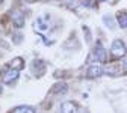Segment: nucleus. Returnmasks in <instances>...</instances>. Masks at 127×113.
Returning a JSON list of instances; mask_svg holds the SVG:
<instances>
[{"label": "nucleus", "instance_id": "obj_16", "mask_svg": "<svg viewBox=\"0 0 127 113\" xmlns=\"http://www.w3.org/2000/svg\"><path fill=\"white\" fill-rule=\"evenodd\" d=\"M83 32L86 33V42H91V33H89V29H88V26H83Z\"/></svg>", "mask_w": 127, "mask_h": 113}, {"label": "nucleus", "instance_id": "obj_12", "mask_svg": "<svg viewBox=\"0 0 127 113\" xmlns=\"http://www.w3.org/2000/svg\"><path fill=\"white\" fill-rule=\"evenodd\" d=\"M23 67H24V60L21 59V57H15L12 62H11V68L12 69H23Z\"/></svg>", "mask_w": 127, "mask_h": 113}, {"label": "nucleus", "instance_id": "obj_11", "mask_svg": "<svg viewBox=\"0 0 127 113\" xmlns=\"http://www.w3.org/2000/svg\"><path fill=\"white\" fill-rule=\"evenodd\" d=\"M11 113H35V109L30 106H18L15 107Z\"/></svg>", "mask_w": 127, "mask_h": 113}, {"label": "nucleus", "instance_id": "obj_7", "mask_svg": "<svg viewBox=\"0 0 127 113\" xmlns=\"http://www.w3.org/2000/svg\"><path fill=\"white\" fill-rule=\"evenodd\" d=\"M94 56H95V59H97L98 62H106L107 60V51L104 50L100 44L94 48Z\"/></svg>", "mask_w": 127, "mask_h": 113}, {"label": "nucleus", "instance_id": "obj_10", "mask_svg": "<svg viewBox=\"0 0 127 113\" xmlns=\"http://www.w3.org/2000/svg\"><path fill=\"white\" fill-rule=\"evenodd\" d=\"M121 71H123V69H121V65H109V67L104 68V72H106L107 75H112V77L120 75Z\"/></svg>", "mask_w": 127, "mask_h": 113}, {"label": "nucleus", "instance_id": "obj_6", "mask_svg": "<svg viewBox=\"0 0 127 113\" xmlns=\"http://www.w3.org/2000/svg\"><path fill=\"white\" fill-rule=\"evenodd\" d=\"M30 65H32V72L35 75H41L44 72V69H45V63L42 60H39V59H33Z\"/></svg>", "mask_w": 127, "mask_h": 113}, {"label": "nucleus", "instance_id": "obj_18", "mask_svg": "<svg viewBox=\"0 0 127 113\" xmlns=\"http://www.w3.org/2000/svg\"><path fill=\"white\" fill-rule=\"evenodd\" d=\"M0 93H2V85H0Z\"/></svg>", "mask_w": 127, "mask_h": 113}, {"label": "nucleus", "instance_id": "obj_19", "mask_svg": "<svg viewBox=\"0 0 127 113\" xmlns=\"http://www.w3.org/2000/svg\"><path fill=\"white\" fill-rule=\"evenodd\" d=\"M27 2H33V0H27Z\"/></svg>", "mask_w": 127, "mask_h": 113}, {"label": "nucleus", "instance_id": "obj_8", "mask_svg": "<svg viewBox=\"0 0 127 113\" xmlns=\"http://www.w3.org/2000/svg\"><path fill=\"white\" fill-rule=\"evenodd\" d=\"M61 110L62 113H77V107L73 101H65V103H62L61 106Z\"/></svg>", "mask_w": 127, "mask_h": 113}, {"label": "nucleus", "instance_id": "obj_13", "mask_svg": "<svg viewBox=\"0 0 127 113\" xmlns=\"http://www.w3.org/2000/svg\"><path fill=\"white\" fill-rule=\"evenodd\" d=\"M103 23H104V26H106V27H109V29H114V27H115L114 18H112V15H109V14L103 15Z\"/></svg>", "mask_w": 127, "mask_h": 113}, {"label": "nucleus", "instance_id": "obj_1", "mask_svg": "<svg viewBox=\"0 0 127 113\" xmlns=\"http://www.w3.org/2000/svg\"><path fill=\"white\" fill-rule=\"evenodd\" d=\"M127 53V48L121 39H114L112 45H110V56L115 59H123Z\"/></svg>", "mask_w": 127, "mask_h": 113}, {"label": "nucleus", "instance_id": "obj_2", "mask_svg": "<svg viewBox=\"0 0 127 113\" xmlns=\"http://www.w3.org/2000/svg\"><path fill=\"white\" fill-rule=\"evenodd\" d=\"M103 74H104V68L101 65H98V63H94V65H91L86 69V77L88 78H98Z\"/></svg>", "mask_w": 127, "mask_h": 113}, {"label": "nucleus", "instance_id": "obj_3", "mask_svg": "<svg viewBox=\"0 0 127 113\" xmlns=\"http://www.w3.org/2000/svg\"><path fill=\"white\" fill-rule=\"evenodd\" d=\"M12 24L17 27V29H21L26 23V18H24V14L21 11H14L12 14Z\"/></svg>", "mask_w": 127, "mask_h": 113}, {"label": "nucleus", "instance_id": "obj_4", "mask_svg": "<svg viewBox=\"0 0 127 113\" xmlns=\"http://www.w3.org/2000/svg\"><path fill=\"white\" fill-rule=\"evenodd\" d=\"M68 92V85L64 83V82H58L53 85V88L50 89V93L52 95H65Z\"/></svg>", "mask_w": 127, "mask_h": 113}, {"label": "nucleus", "instance_id": "obj_5", "mask_svg": "<svg viewBox=\"0 0 127 113\" xmlns=\"http://www.w3.org/2000/svg\"><path fill=\"white\" fill-rule=\"evenodd\" d=\"M18 75H20V71H18V69H12V68H9V69L3 74V83H6V85L14 83L15 80L18 78Z\"/></svg>", "mask_w": 127, "mask_h": 113}, {"label": "nucleus", "instance_id": "obj_14", "mask_svg": "<svg viewBox=\"0 0 127 113\" xmlns=\"http://www.w3.org/2000/svg\"><path fill=\"white\" fill-rule=\"evenodd\" d=\"M21 39H23V35L20 33V32H15V33L12 35V41H14L15 44H20V42H21Z\"/></svg>", "mask_w": 127, "mask_h": 113}, {"label": "nucleus", "instance_id": "obj_15", "mask_svg": "<svg viewBox=\"0 0 127 113\" xmlns=\"http://www.w3.org/2000/svg\"><path fill=\"white\" fill-rule=\"evenodd\" d=\"M120 65H121V69L127 72V57H126V56L121 59V63H120Z\"/></svg>", "mask_w": 127, "mask_h": 113}, {"label": "nucleus", "instance_id": "obj_21", "mask_svg": "<svg viewBox=\"0 0 127 113\" xmlns=\"http://www.w3.org/2000/svg\"><path fill=\"white\" fill-rule=\"evenodd\" d=\"M2 2H3V0H0V3H2Z\"/></svg>", "mask_w": 127, "mask_h": 113}, {"label": "nucleus", "instance_id": "obj_17", "mask_svg": "<svg viewBox=\"0 0 127 113\" xmlns=\"http://www.w3.org/2000/svg\"><path fill=\"white\" fill-rule=\"evenodd\" d=\"M83 6H92V2L91 0H86V2H83Z\"/></svg>", "mask_w": 127, "mask_h": 113}, {"label": "nucleus", "instance_id": "obj_20", "mask_svg": "<svg viewBox=\"0 0 127 113\" xmlns=\"http://www.w3.org/2000/svg\"><path fill=\"white\" fill-rule=\"evenodd\" d=\"M100 2H106V0H100Z\"/></svg>", "mask_w": 127, "mask_h": 113}, {"label": "nucleus", "instance_id": "obj_9", "mask_svg": "<svg viewBox=\"0 0 127 113\" xmlns=\"http://www.w3.org/2000/svg\"><path fill=\"white\" fill-rule=\"evenodd\" d=\"M117 23L121 29H127V11H120L117 14Z\"/></svg>", "mask_w": 127, "mask_h": 113}]
</instances>
